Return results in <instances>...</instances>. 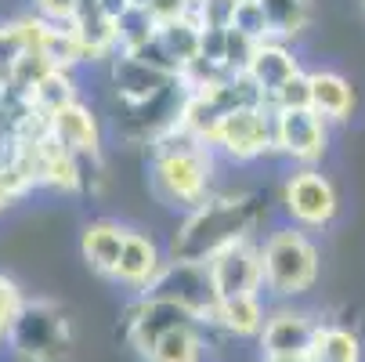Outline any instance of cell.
Segmentation results:
<instances>
[{
    "label": "cell",
    "mask_w": 365,
    "mask_h": 362,
    "mask_svg": "<svg viewBox=\"0 0 365 362\" xmlns=\"http://www.w3.org/2000/svg\"><path fill=\"white\" fill-rule=\"evenodd\" d=\"M202 358H206V341L199 326H181L155 344L145 362H202Z\"/></svg>",
    "instance_id": "cell-23"
},
{
    "label": "cell",
    "mask_w": 365,
    "mask_h": 362,
    "mask_svg": "<svg viewBox=\"0 0 365 362\" xmlns=\"http://www.w3.org/2000/svg\"><path fill=\"white\" fill-rule=\"evenodd\" d=\"M228 4H239V0H228Z\"/></svg>",
    "instance_id": "cell-30"
},
{
    "label": "cell",
    "mask_w": 365,
    "mask_h": 362,
    "mask_svg": "<svg viewBox=\"0 0 365 362\" xmlns=\"http://www.w3.org/2000/svg\"><path fill=\"white\" fill-rule=\"evenodd\" d=\"M250 225H253V211L246 196H210L174 232V257L206 261L217 246L250 236Z\"/></svg>",
    "instance_id": "cell-3"
},
{
    "label": "cell",
    "mask_w": 365,
    "mask_h": 362,
    "mask_svg": "<svg viewBox=\"0 0 365 362\" xmlns=\"http://www.w3.org/2000/svg\"><path fill=\"white\" fill-rule=\"evenodd\" d=\"M22 301H26V297L19 293V286H15L11 279L0 276V341H8V330H11V323H15V316H19Z\"/></svg>",
    "instance_id": "cell-26"
},
{
    "label": "cell",
    "mask_w": 365,
    "mask_h": 362,
    "mask_svg": "<svg viewBox=\"0 0 365 362\" xmlns=\"http://www.w3.org/2000/svg\"><path fill=\"white\" fill-rule=\"evenodd\" d=\"M217 152L210 145L195 141L192 134H185L178 124L163 127L152 134V192L167 206H181V211H195L210 199V181L217 174L214 167Z\"/></svg>",
    "instance_id": "cell-1"
},
{
    "label": "cell",
    "mask_w": 365,
    "mask_h": 362,
    "mask_svg": "<svg viewBox=\"0 0 365 362\" xmlns=\"http://www.w3.org/2000/svg\"><path fill=\"white\" fill-rule=\"evenodd\" d=\"M268 109H272V113H282V109H311V80H307V73H297L286 87H279V91L268 98Z\"/></svg>",
    "instance_id": "cell-25"
},
{
    "label": "cell",
    "mask_w": 365,
    "mask_h": 362,
    "mask_svg": "<svg viewBox=\"0 0 365 362\" xmlns=\"http://www.w3.org/2000/svg\"><path fill=\"white\" fill-rule=\"evenodd\" d=\"M123 239H127V228L116 225V221H91L83 225L80 232V253H83V261L98 272V276H109L116 272L120 265V253H123Z\"/></svg>",
    "instance_id": "cell-16"
},
{
    "label": "cell",
    "mask_w": 365,
    "mask_h": 362,
    "mask_svg": "<svg viewBox=\"0 0 365 362\" xmlns=\"http://www.w3.org/2000/svg\"><path fill=\"white\" fill-rule=\"evenodd\" d=\"M160 44L167 47V55L185 69L192 59H199V44H202V26L192 19V15H181V19H170V22H160L155 29Z\"/></svg>",
    "instance_id": "cell-20"
},
{
    "label": "cell",
    "mask_w": 365,
    "mask_h": 362,
    "mask_svg": "<svg viewBox=\"0 0 365 362\" xmlns=\"http://www.w3.org/2000/svg\"><path fill=\"white\" fill-rule=\"evenodd\" d=\"M15 152H19V138H15L11 131L0 127V167H8V164L15 160Z\"/></svg>",
    "instance_id": "cell-28"
},
{
    "label": "cell",
    "mask_w": 365,
    "mask_h": 362,
    "mask_svg": "<svg viewBox=\"0 0 365 362\" xmlns=\"http://www.w3.org/2000/svg\"><path fill=\"white\" fill-rule=\"evenodd\" d=\"M206 272H210L217 301L242 297V293H264L260 243H253V236H239V239L217 246L210 257H206Z\"/></svg>",
    "instance_id": "cell-7"
},
{
    "label": "cell",
    "mask_w": 365,
    "mask_h": 362,
    "mask_svg": "<svg viewBox=\"0 0 365 362\" xmlns=\"http://www.w3.org/2000/svg\"><path fill=\"white\" fill-rule=\"evenodd\" d=\"M141 297H160V301L181 304L199 323H210L214 308H217V293H214L210 272H206V261H181V257H170Z\"/></svg>",
    "instance_id": "cell-6"
},
{
    "label": "cell",
    "mask_w": 365,
    "mask_h": 362,
    "mask_svg": "<svg viewBox=\"0 0 365 362\" xmlns=\"http://www.w3.org/2000/svg\"><path fill=\"white\" fill-rule=\"evenodd\" d=\"M228 29H235V33L257 40V44L272 40V33H268V19H264V11H260L257 0H239L235 11H232V26H228Z\"/></svg>",
    "instance_id": "cell-24"
},
{
    "label": "cell",
    "mask_w": 365,
    "mask_h": 362,
    "mask_svg": "<svg viewBox=\"0 0 365 362\" xmlns=\"http://www.w3.org/2000/svg\"><path fill=\"white\" fill-rule=\"evenodd\" d=\"M69 26L83 47V62H109L120 55V22L101 8V0H80Z\"/></svg>",
    "instance_id": "cell-12"
},
{
    "label": "cell",
    "mask_w": 365,
    "mask_h": 362,
    "mask_svg": "<svg viewBox=\"0 0 365 362\" xmlns=\"http://www.w3.org/2000/svg\"><path fill=\"white\" fill-rule=\"evenodd\" d=\"M181 326H202V323L192 312H185L181 304H170V301H160V297H141L134 304L130 319H127V341L141 358H148L155 344H160L170 330H181Z\"/></svg>",
    "instance_id": "cell-10"
},
{
    "label": "cell",
    "mask_w": 365,
    "mask_h": 362,
    "mask_svg": "<svg viewBox=\"0 0 365 362\" xmlns=\"http://www.w3.org/2000/svg\"><path fill=\"white\" fill-rule=\"evenodd\" d=\"M33 8H36V19H43V22L69 26L76 19L80 0H33Z\"/></svg>",
    "instance_id": "cell-27"
},
{
    "label": "cell",
    "mask_w": 365,
    "mask_h": 362,
    "mask_svg": "<svg viewBox=\"0 0 365 362\" xmlns=\"http://www.w3.org/2000/svg\"><path fill=\"white\" fill-rule=\"evenodd\" d=\"M214 152L235 160V164H250L275 152V131H272V109L268 106H246L235 109L221 120L217 138H214Z\"/></svg>",
    "instance_id": "cell-9"
},
{
    "label": "cell",
    "mask_w": 365,
    "mask_h": 362,
    "mask_svg": "<svg viewBox=\"0 0 365 362\" xmlns=\"http://www.w3.org/2000/svg\"><path fill=\"white\" fill-rule=\"evenodd\" d=\"M311 355H315V362H361V341L347 326L319 323V337Z\"/></svg>",
    "instance_id": "cell-22"
},
{
    "label": "cell",
    "mask_w": 365,
    "mask_h": 362,
    "mask_svg": "<svg viewBox=\"0 0 365 362\" xmlns=\"http://www.w3.org/2000/svg\"><path fill=\"white\" fill-rule=\"evenodd\" d=\"M257 4H260V11H264V19H268L272 40L293 44L311 26V0H257Z\"/></svg>",
    "instance_id": "cell-19"
},
{
    "label": "cell",
    "mask_w": 365,
    "mask_h": 362,
    "mask_svg": "<svg viewBox=\"0 0 365 362\" xmlns=\"http://www.w3.org/2000/svg\"><path fill=\"white\" fill-rule=\"evenodd\" d=\"M297 73H304L297 51L289 44H282V40H264V44H257V51H253V59H250V66H246L242 76L257 87L260 101L268 106V98L279 87H286Z\"/></svg>",
    "instance_id": "cell-14"
},
{
    "label": "cell",
    "mask_w": 365,
    "mask_h": 362,
    "mask_svg": "<svg viewBox=\"0 0 365 362\" xmlns=\"http://www.w3.org/2000/svg\"><path fill=\"white\" fill-rule=\"evenodd\" d=\"M275 152L297 167H319L329 152V120L315 109H282L272 113Z\"/></svg>",
    "instance_id": "cell-8"
},
{
    "label": "cell",
    "mask_w": 365,
    "mask_h": 362,
    "mask_svg": "<svg viewBox=\"0 0 365 362\" xmlns=\"http://www.w3.org/2000/svg\"><path fill=\"white\" fill-rule=\"evenodd\" d=\"M47 131L66 152H73L80 160L101 156V127H98V116L91 113V106H83V101H73L62 113H55L47 120Z\"/></svg>",
    "instance_id": "cell-15"
},
{
    "label": "cell",
    "mask_w": 365,
    "mask_h": 362,
    "mask_svg": "<svg viewBox=\"0 0 365 362\" xmlns=\"http://www.w3.org/2000/svg\"><path fill=\"white\" fill-rule=\"evenodd\" d=\"M275 362H315V355H300V358H275Z\"/></svg>",
    "instance_id": "cell-29"
},
{
    "label": "cell",
    "mask_w": 365,
    "mask_h": 362,
    "mask_svg": "<svg viewBox=\"0 0 365 362\" xmlns=\"http://www.w3.org/2000/svg\"><path fill=\"white\" fill-rule=\"evenodd\" d=\"M282 211L297 228H326L340 211V196L333 178L322 167H293L282 181Z\"/></svg>",
    "instance_id": "cell-5"
},
{
    "label": "cell",
    "mask_w": 365,
    "mask_h": 362,
    "mask_svg": "<svg viewBox=\"0 0 365 362\" xmlns=\"http://www.w3.org/2000/svg\"><path fill=\"white\" fill-rule=\"evenodd\" d=\"M307 80H311V109H315L322 120L340 124L354 113V87L344 73L315 69V73H307Z\"/></svg>",
    "instance_id": "cell-18"
},
{
    "label": "cell",
    "mask_w": 365,
    "mask_h": 362,
    "mask_svg": "<svg viewBox=\"0 0 365 362\" xmlns=\"http://www.w3.org/2000/svg\"><path fill=\"white\" fill-rule=\"evenodd\" d=\"M8 344L26 362H62L73 348L69 319L47 301H22L8 330Z\"/></svg>",
    "instance_id": "cell-4"
},
{
    "label": "cell",
    "mask_w": 365,
    "mask_h": 362,
    "mask_svg": "<svg viewBox=\"0 0 365 362\" xmlns=\"http://www.w3.org/2000/svg\"><path fill=\"white\" fill-rule=\"evenodd\" d=\"M260 268H264V290L275 301L304 297L322 276V250L304 228L279 225L260 239Z\"/></svg>",
    "instance_id": "cell-2"
},
{
    "label": "cell",
    "mask_w": 365,
    "mask_h": 362,
    "mask_svg": "<svg viewBox=\"0 0 365 362\" xmlns=\"http://www.w3.org/2000/svg\"><path fill=\"white\" fill-rule=\"evenodd\" d=\"M268 304L260 293H242V297H225L217 301L210 323L221 326L225 333L232 337H260L264 333V323H268Z\"/></svg>",
    "instance_id": "cell-17"
},
{
    "label": "cell",
    "mask_w": 365,
    "mask_h": 362,
    "mask_svg": "<svg viewBox=\"0 0 365 362\" xmlns=\"http://www.w3.org/2000/svg\"><path fill=\"white\" fill-rule=\"evenodd\" d=\"M315 337H319V323L311 319L300 308H275L264 323V333H260V355L264 362L275 358H300L315 351Z\"/></svg>",
    "instance_id": "cell-11"
},
{
    "label": "cell",
    "mask_w": 365,
    "mask_h": 362,
    "mask_svg": "<svg viewBox=\"0 0 365 362\" xmlns=\"http://www.w3.org/2000/svg\"><path fill=\"white\" fill-rule=\"evenodd\" d=\"M167 257L160 250V243H155L148 232H138V228H127V239H123V253H120V265L113 272V279L134 293H145L155 276L163 272Z\"/></svg>",
    "instance_id": "cell-13"
},
{
    "label": "cell",
    "mask_w": 365,
    "mask_h": 362,
    "mask_svg": "<svg viewBox=\"0 0 365 362\" xmlns=\"http://www.w3.org/2000/svg\"><path fill=\"white\" fill-rule=\"evenodd\" d=\"M29 101H33V109H36L40 116H47V120L55 116V113H62L66 106H73V101H80V98H76V80H73V73L51 69V73L33 87Z\"/></svg>",
    "instance_id": "cell-21"
}]
</instances>
